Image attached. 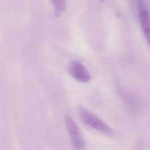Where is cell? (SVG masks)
Listing matches in <instances>:
<instances>
[{
    "label": "cell",
    "instance_id": "1",
    "mask_svg": "<svg viewBox=\"0 0 150 150\" xmlns=\"http://www.w3.org/2000/svg\"><path fill=\"white\" fill-rule=\"evenodd\" d=\"M79 114L82 121L91 128L105 135L111 136L114 134V131L111 126L92 111L83 107H80L79 108Z\"/></svg>",
    "mask_w": 150,
    "mask_h": 150
},
{
    "label": "cell",
    "instance_id": "2",
    "mask_svg": "<svg viewBox=\"0 0 150 150\" xmlns=\"http://www.w3.org/2000/svg\"><path fill=\"white\" fill-rule=\"evenodd\" d=\"M64 122H65L66 128L68 132L69 136L75 149H86V142L82 134L81 130L78 126L77 123L70 116H66Z\"/></svg>",
    "mask_w": 150,
    "mask_h": 150
},
{
    "label": "cell",
    "instance_id": "3",
    "mask_svg": "<svg viewBox=\"0 0 150 150\" xmlns=\"http://www.w3.org/2000/svg\"><path fill=\"white\" fill-rule=\"evenodd\" d=\"M68 71L70 76L77 81L81 83H89L92 79L90 73L86 66L76 60L70 62Z\"/></svg>",
    "mask_w": 150,
    "mask_h": 150
},
{
    "label": "cell",
    "instance_id": "4",
    "mask_svg": "<svg viewBox=\"0 0 150 150\" xmlns=\"http://www.w3.org/2000/svg\"><path fill=\"white\" fill-rule=\"evenodd\" d=\"M138 17L143 35L150 49V13L144 3H140L138 7Z\"/></svg>",
    "mask_w": 150,
    "mask_h": 150
},
{
    "label": "cell",
    "instance_id": "5",
    "mask_svg": "<svg viewBox=\"0 0 150 150\" xmlns=\"http://www.w3.org/2000/svg\"><path fill=\"white\" fill-rule=\"evenodd\" d=\"M54 7V15L56 17H60L65 11L67 7V0H51Z\"/></svg>",
    "mask_w": 150,
    "mask_h": 150
},
{
    "label": "cell",
    "instance_id": "6",
    "mask_svg": "<svg viewBox=\"0 0 150 150\" xmlns=\"http://www.w3.org/2000/svg\"><path fill=\"white\" fill-rule=\"evenodd\" d=\"M100 1H105V0H100Z\"/></svg>",
    "mask_w": 150,
    "mask_h": 150
}]
</instances>
